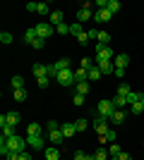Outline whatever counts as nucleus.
<instances>
[{
	"mask_svg": "<svg viewBox=\"0 0 144 160\" xmlns=\"http://www.w3.org/2000/svg\"><path fill=\"white\" fill-rule=\"evenodd\" d=\"M55 81H58L62 88H67V86H72V84H77V81H75V69H62V72H58Z\"/></svg>",
	"mask_w": 144,
	"mask_h": 160,
	"instance_id": "1",
	"label": "nucleus"
},
{
	"mask_svg": "<svg viewBox=\"0 0 144 160\" xmlns=\"http://www.w3.org/2000/svg\"><path fill=\"white\" fill-rule=\"evenodd\" d=\"M115 55H113V48L110 46H96V62H113Z\"/></svg>",
	"mask_w": 144,
	"mask_h": 160,
	"instance_id": "2",
	"label": "nucleus"
},
{
	"mask_svg": "<svg viewBox=\"0 0 144 160\" xmlns=\"http://www.w3.org/2000/svg\"><path fill=\"white\" fill-rule=\"evenodd\" d=\"M118 108L113 105V100H101L99 105H96V112H99V117H106V120H110V115L115 112Z\"/></svg>",
	"mask_w": 144,
	"mask_h": 160,
	"instance_id": "3",
	"label": "nucleus"
},
{
	"mask_svg": "<svg viewBox=\"0 0 144 160\" xmlns=\"http://www.w3.org/2000/svg\"><path fill=\"white\" fill-rule=\"evenodd\" d=\"M62 69H70V60L67 58H62V60L53 62V65L48 67V77H58V72H62Z\"/></svg>",
	"mask_w": 144,
	"mask_h": 160,
	"instance_id": "4",
	"label": "nucleus"
},
{
	"mask_svg": "<svg viewBox=\"0 0 144 160\" xmlns=\"http://www.w3.org/2000/svg\"><path fill=\"white\" fill-rule=\"evenodd\" d=\"M34 29H36V36H39V38H43V41L51 38V36L55 33V27H53V24H36Z\"/></svg>",
	"mask_w": 144,
	"mask_h": 160,
	"instance_id": "5",
	"label": "nucleus"
},
{
	"mask_svg": "<svg viewBox=\"0 0 144 160\" xmlns=\"http://www.w3.org/2000/svg\"><path fill=\"white\" fill-rule=\"evenodd\" d=\"M7 143H10V148H12V151H17V153H24V148H27V139H22V136H17V134H14V136H10V139H7Z\"/></svg>",
	"mask_w": 144,
	"mask_h": 160,
	"instance_id": "6",
	"label": "nucleus"
},
{
	"mask_svg": "<svg viewBox=\"0 0 144 160\" xmlns=\"http://www.w3.org/2000/svg\"><path fill=\"white\" fill-rule=\"evenodd\" d=\"M91 127L96 129V134H99V136H106V134H108V122H106V117H96L94 122H91Z\"/></svg>",
	"mask_w": 144,
	"mask_h": 160,
	"instance_id": "7",
	"label": "nucleus"
},
{
	"mask_svg": "<svg viewBox=\"0 0 144 160\" xmlns=\"http://www.w3.org/2000/svg\"><path fill=\"white\" fill-rule=\"evenodd\" d=\"M91 7H94V5H91V2H84V5H82V10L77 12V22H79V24L94 17V14H91Z\"/></svg>",
	"mask_w": 144,
	"mask_h": 160,
	"instance_id": "8",
	"label": "nucleus"
},
{
	"mask_svg": "<svg viewBox=\"0 0 144 160\" xmlns=\"http://www.w3.org/2000/svg\"><path fill=\"white\" fill-rule=\"evenodd\" d=\"M62 139H65V134H62V129H53V132H48V141L53 143V146H60Z\"/></svg>",
	"mask_w": 144,
	"mask_h": 160,
	"instance_id": "9",
	"label": "nucleus"
},
{
	"mask_svg": "<svg viewBox=\"0 0 144 160\" xmlns=\"http://www.w3.org/2000/svg\"><path fill=\"white\" fill-rule=\"evenodd\" d=\"M62 134H65V139H72L77 134V127H75V122H62Z\"/></svg>",
	"mask_w": 144,
	"mask_h": 160,
	"instance_id": "10",
	"label": "nucleus"
},
{
	"mask_svg": "<svg viewBox=\"0 0 144 160\" xmlns=\"http://www.w3.org/2000/svg\"><path fill=\"white\" fill-rule=\"evenodd\" d=\"M31 72H34L36 79H41V77H48V67H46V65H41V62H36V65L31 67Z\"/></svg>",
	"mask_w": 144,
	"mask_h": 160,
	"instance_id": "11",
	"label": "nucleus"
},
{
	"mask_svg": "<svg viewBox=\"0 0 144 160\" xmlns=\"http://www.w3.org/2000/svg\"><path fill=\"white\" fill-rule=\"evenodd\" d=\"M110 17H113V14H110L108 10H96L94 12V22H99V24H101V22H108Z\"/></svg>",
	"mask_w": 144,
	"mask_h": 160,
	"instance_id": "12",
	"label": "nucleus"
},
{
	"mask_svg": "<svg viewBox=\"0 0 144 160\" xmlns=\"http://www.w3.org/2000/svg\"><path fill=\"white\" fill-rule=\"evenodd\" d=\"M27 143L31 148H39V151H43V136H27Z\"/></svg>",
	"mask_w": 144,
	"mask_h": 160,
	"instance_id": "13",
	"label": "nucleus"
},
{
	"mask_svg": "<svg viewBox=\"0 0 144 160\" xmlns=\"http://www.w3.org/2000/svg\"><path fill=\"white\" fill-rule=\"evenodd\" d=\"M96 67L101 69V74H113L115 72V65H113V62H96Z\"/></svg>",
	"mask_w": 144,
	"mask_h": 160,
	"instance_id": "14",
	"label": "nucleus"
},
{
	"mask_svg": "<svg viewBox=\"0 0 144 160\" xmlns=\"http://www.w3.org/2000/svg\"><path fill=\"white\" fill-rule=\"evenodd\" d=\"M5 122H7V124H12V127H17V124L22 122V115L19 112H7L5 115Z\"/></svg>",
	"mask_w": 144,
	"mask_h": 160,
	"instance_id": "15",
	"label": "nucleus"
},
{
	"mask_svg": "<svg viewBox=\"0 0 144 160\" xmlns=\"http://www.w3.org/2000/svg\"><path fill=\"white\" fill-rule=\"evenodd\" d=\"M27 136H41V124H39V122H31L27 127Z\"/></svg>",
	"mask_w": 144,
	"mask_h": 160,
	"instance_id": "16",
	"label": "nucleus"
},
{
	"mask_svg": "<svg viewBox=\"0 0 144 160\" xmlns=\"http://www.w3.org/2000/svg\"><path fill=\"white\" fill-rule=\"evenodd\" d=\"M127 62H130V55H115V60H113V65L115 67H120V69H125V65H127Z\"/></svg>",
	"mask_w": 144,
	"mask_h": 160,
	"instance_id": "17",
	"label": "nucleus"
},
{
	"mask_svg": "<svg viewBox=\"0 0 144 160\" xmlns=\"http://www.w3.org/2000/svg\"><path fill=\"white\" fill-rule=\"evenodd\" d=\"M43 153H46V160H60V151H58V146H53V148H46Z\"/></svg>",
	"mask_w": 144,
	"mask_h": 160,
	"instance_id": "18",
	"label": "nucleus"
},
{
	"mask_svg": "<svg viewBox=\"0 0 144 160\" xmlns=\"http://www.w3.org/2000/svg\"><path fill=\"white\" fill-rule=\"evenodd\" d=\"M51 24H53V27H60L62 24V12L60 10H53V12H51Z\"/></svg>",
	"mask_w": 144,
	"mask_h": 160,
	"instance_id": "19",
	"label": "nucleus"
},
{
	"mask_svg": "<svg viewBox=\"0 0 144 160\" xmlns=\"http://www.w3.org/2000/svg\"><path fill=\"white\" fill-rule=\"evenodd\" d=\"M75 81H77V84H79V81H89V72H87V69H82V67H79V69H75Z\"/></svg>",
	"mask_w": 144,
	"mask_h": 160,
	"instance_id": "20",
	"label": "nucleus"
},
{
	"mask_svg": "<svg viewBox=\"0 0 144 160\" xmlns=\"http://www.w3.org/2000/svg\"><path fill=\"white\" fill-rule=\"evenodd\" d=\"M96 43H99V46H108V43H110V33H108V31H99Z\"/></svg>",
	"mask_w": 144,
	"mask_h": 160,
	"instance_id": "21",
	"label": "nucleus"
},
{
	"mask_svg": "<svg viewBox=\"0 0 144 160\" xmlns=\"http://www.w3.org/2000/svg\"><path fill=\"white\" fill-rule=\"evenodd\" d=\"M110 122H113V124H123L125 122V112L123 110H115V112L110 115Z\"/></svg>",
	"mask_w": 144,
	"mask_h": 160,
	"instance_id": "22",
	"label": "nucleus"
},
{
	"mask_svg": "<svg viewBox=\"0 0 144 160\" xmlns=\"http://www.w3.org/2000/svg\"><path fill=\"white\" fill-rule=\"evenodd\" d=\"M39 38V36H36V29L31 27V29H27V31H24V41H27L29 46H31V43H34V41Z\"/></svg>",
	"mask_w": 144,
	"mask_h": 160,
	"instance_id": "23",
	"label": "nucleus"
},
{
	"mask_svg": "<svg viewBox=\"0 0 144 160\" xmlns=\"http://www.w3.org/2000/svg\"><path fill=\"white\" fill-rule=\"evenodd\" d=\"M70 33H72V36H75V38H79V36H82V24H79V22H75V24H70Z\"/></svg>",
	"mask_w": 144,
	"mask_h": 160,
	"instance_id": "24",
	"label": "nucleus"
},
{
	"mask_svg": "<svg viewBox=\"0 0 144 160\" xmlns=\"http://www.w3.org/2000/svg\"><path fill=\"white\" fill-rule=\"evenodd\" d=\"M10 86H12V91H19V88H24V79H22V77H12Z\"/></svg>",
	"mask_w": 144,
	"mask_h": 160,
	"instance_id": "25",
	"label": "nucleus"
},
{
	"mask_svg": "<svg viewBox=\"0 0 144 160\" xmlns=\"http://www.w3.org/2000/svg\"><path fill=\"white\" fill-rule=\"evenodd\" d=\"M113 105H115L118 110H123V108L127 105V98H125V96H118V93H115V98H113Z\"/></svg>",
	"mask_w": 144,
	"mask_h": 160,
	"instance_id": "26",
	"label": "nucleus"
},
{
	"mask_svg": "<svg viewBox=\"0 0 144 160\" xmlns=\"http://www.w3.org/2000/svg\"><path fill=\"white\" fill-rule=\"evenodd\" d=\"M75 88H77V93L87 96L89 93V81H79V84H75Z\"/></svg>",
	"mask_w": 144,
	"mask_h": 160,
	"instance_id": "27",
	"label": "nucleus"
},
{
	"mask_svg": "<svg viewBox=\"0 0 144 160\" xmlns=\"http://www.w3.org/2000/svg\"><path fill=\"white\" fill-rule=\"evenodd\" d=\"M99 79H101V69L94 65V67L89 69V81H99Z\"/></svg>",
	"mask_w": 144,
	"mask_h": 160,
	"instance_id": "28",
	"label": "nucleus"
},
{
	"mask_svg": "<svg viewBox=\"0 0 144 160\" xmlns=\"http://www.w3.org/2000/svg\"><path fill=\"white\" fill-rule=\"evenodd\" d=\"M132 112L135 115H139V112H144V96H139V100L132 105Z\"/></svg>",
	"mask_w": 144,
	"mask_h": 160,
	"instance_id": "29",
	"label": "nucleus"
},
{
	"mask_svg": "<svg viewBox=\"0 0 144 160\" xmlns=\"http://www.w3.org/2000/svg\"><path fill=\"white\" fill-rule=\"evenodd\" d=\"M110 14H115V12H120V2L118 0H108V7H106Z\"/></svg>",
	"mask_w": 144,
	"mask_h": 160,
	"instance_id": "30",
	"label": "nucleus"
},
{
	"mask_svg": "<svg viewBox=\"0 0 144 160\" xmlns=\"http://www.w3.org/2000/svg\"><path fill=\"white\" fill-rule=\"evenodd\" d=\"M10 151H12V148H10V143H7V139H5V136H3V139H0V153H3V155H7V153H10Z\"/></svg>",
	"mask_w": 144,
	"mask_h": 160,
	"instance_id": "31",
	"label": "nucleus"
},
{
	"mask_svg": "<svg viewBox=\"0 0 144 160\" xmlns=\"http://www.w3.org/2000/svg\"><path fill=\"white\" fill-rule=\"evenodd\" d=\"M94 155H96V160H108V158H110V153L106 151V148H99Z\"/></svg>",
	"mask_w": 144,
	"mask_h": 160,
	"instance_id": "32",
	"label": "nucleus"
},
{
	"mask_svg": "<svg viewBox=\"0 0 144 160\" xmlns=\"http://www.w3.org/2000/svg\"><path fill=\"white\" fill-rule=\"evenodd\" d=\"M130 93H132V91H130V86H127V84H120V86H118V96H125V98H127Z\"/></svg>",
	"mask_w": 144,
	"mask_h": 160,
	"instance_id": "33",
	"label": "nucleus"
},
{
	"mask_svg": "<svg viewBox=\"0 0 144 160\" xmlns=\"http://www.w3.org/2000/svg\"><path fill=\"white\" fill-rule=\"evenodd\" d=\"M14 100H17V103H22V100H27V91H24V88H19V91H14Z\"/></svg>",
	"mask_w": 144,
	"mask_h": 160,
	"instance_id": "34",
	"label": "nucleus"
},
{
	"mask_svg": "<svg viewBox=\"0 0 144 160\" xmlns=\"http://www.w3.org/2000/svg\"><path fill=\"white\" fill-rule=\"evenodd\" d=\"M75 127H77V132H84L89 127V120H75Z\"/></svg>",
	"mask_w": 144,
	"mask_h": 160,
	"instance_id": "35",
	"label": "nucleus"
},
{
	"mask_svg": "<svg viewBox=\"0 0 144 160\" xmlns=\"http://www.w3.org/2000/svg\"><path fill=\"white\" fill-rule=\"evenodd\" d=\"M53 10L48 7V2H39V14H51Z\"/></svg>",
	"mask_w": 144,
	"mask_h": 160,
	"instance_id": "36",
	"label": "nucleus"
},
{
	"mask_svg": "<svg viewBox=\"0 0 144 160\" xmlns=\"http://www.w3.org/2000/svg\"><path fill=\"white\" fill-rule=\"evenodd\" d=\"M55 33H62V36H65V33H70V27L65 24V22H62L60 27H55Z\"/></svg>",
	"mask_w": 144,
	"mask_h": 160,
	"instance_id": "37",
	"label": "nucleus"
},
{
	"mask_svg": "<svg viewBox=\"0 0 144 160\" xmlns=\"http://www.w3.org/2000/svg\"><path fill=\"white\" fill-rule=\"evenodd\" d=\"M108 153H110V155H120V153H123V151H120V146H118V143H110Z\"/></svg>",
	"mask_w": 144,
	"mask_h": 160,
	"instance_id": "38",
	"label": "nucleus"
},
{
	"mask_svg": "<svg viewBox=\"0 0 144 160\" xmlns=\"http://www.w3.org/2000/svg\"><path fill=\"white\" fill-rule=\"evenodd\" d=\"M0 41H3V43H12V33L3 31V33H0Z\"/></svg>",
	"mask_w": 144,
	"mask_h": 160,
	"instance_id": "39",
	"label": "nucleus"
},
{
	"mask_svg": "<svg viewBox=\"0 0 144 160\" xmlns=\"http://www.w3.org/2000/svg\"><path fill=\"white\" fill-rule=\"evenodd\" d=\"M46 129H48V132H53V129H60V124H58L55 120H51V122H46Z\"/></svg>",
	"mask_w": 144,
	"mask_h": 160,
	"instance_id": "40",
	"label": "nucleus"
},
{
	"mask_svg": "<svg viewBox=\"0 0 144 160\" xmlns=\"http://www.w3.org/2000/svg\"><path fill=\"white\" fill-rule=\"evenodd\" d=\"M72 103H75V105H82V103H84V96L82 93H75V96H72Z\"/></svg>",
	"mask_w": 144,
	"mask_h": 160,
	"instance_id": "41",
	"label": "nucleus"
},
{
	"mask_svg": "<svg viewBox=\"0 0 144 160\" xmlns=\"http://www.w3.org/2000/svg\"><path fill=\"white\" fill-rule=\"evenodd\" d=\"M87 36H89V41H96V38H99V29H89Z\"/></svg>",
	"mask_w": 144,
	"mask_h": 160,
	"instance_id": "42",
	"label": "nucleus"
},
{
	"mask_svg": "<svg viewBox=\"0 0 144 160\" xmlns=\"http://www.w3.org/2000/svg\"><path fill=\"white\" fill-rule=\"evenodd\" d=\"M91 67H94V62H91V60H87V58H84V60H82V69H87V72H89Z\"/></svg>",
	"mask_w": 144,
	"mask_h": 160,
	"instance_id": "43",
	"label": "nucleus"
},
{
	"mask_svg": "<svg viewBox=\"0 0 144 160\" xmlns=\"http://www.w3.org/2000/svg\"><path fill=\"white\" fill-rule=\"evenodd\" d=\"M137 100H139V93H130V96H127V103H130V105H135Z\"/></svg>",
	"mask_w": 144,
	"mask_h": 160,
	"instance_id": "44",
	"label": "nucleus"
},
{
	"mask_svg": "<svg viewBox=\"0 0 144 160\" xmlns=\"http://www.w3.org/2000/svg\"><path fill=\"white\" fill-rule=\"evenodd\" d=\"M36 84H39V88H46V86H48V77H41V79H36Z\"/></svg>",
	"mask_w": 144,
	"mask_h": 160,
	"instance_id": "45",
	"label": "nucleus"
},
{
	"mask_svg": "<svg viewBox=\"0 0 144 160\" xmlns=\"http://www.w3.org/2000/svg\"><path fill=\"white\" fill-rule=\"evenodd\" d=\"M19 155H22V153H17V151H10L5 158H7V160H19Z\"/></svg>",
	"mask_w": 144,
	"mask_h": 160,
	"instance_id": "46",
	"label": "nucleus"
},
{
	"mask_svg": "<svg viewBox=\"0 0 144 160\" xmlns=\"http://www.w3.org/2000/svg\"><path fill=\"white\" fill-rule=\"evenodd\" d=\"M27 10L29 12H39V2H27Z\"/></svg>",
	"mask_w": 144,
	"mask_h": 160,
	"instance_id": "47",
	"label": "nucleus"
},
{
	"mask_svg": "<svg viewBox=\"0 0 144 160\" xmlns=\"http://www.w3.org/2000/svg\"><path fill=\"white\" fill-rule=\"evenodd\" d=\"M106 141H108V143H110V141H115V132H113V129H108V134H106Z\"/></svg>",
	"mask_w": 144,
	"mask_h": 160,
	"instance_id": "48",
	"label": "nucleus"
},
{
	"mask_svg": "<svg viewBox=\"0 0 144 160\" xmlns=\"http://www.w3.org/2000/svg\"><path fill=\"white\" fill-rule=\"evenodd\" d=\"M113 74H115L118 79H123V77H125V69H120V67H115V72H113Z\"/></svg>",
	"mask_w": 144,
	"mask_h": 160,
	"instance_id": "49",
	"label": "nucleus"
},
{
	"mask_svg": "<svg viewBox=\"0 0 144 160\" xmlns=\"http://www.w3.org/2000/svg\"><path fill=\"white\" fill-rule=\"evenodd\" d=\"M31 48H43V38H36L34 43H31Z\"/></svg>",
	"mask_w": 144,
	"mask_h": 160,
	"instance_id": "50",
	"label": "nucleus"
},
{
	"mask_svg": "<svg viewBox=\"0 0 144 160\" xmlns=\"http://www.w3.org/2000/svg\"><path fill=\"white\" fill-rule=\"evenodd\" d=\"M118 158H120V160H132V155H130V153H125V151H123V153L118 155Z\"/></svg>",
	"mask_w": 144,
	"mask_h": 160,
	"instance_id": "51",
	"label": "nucleus"
},
{
	"mask_svg": "<svg viewBox=\"0 0 144 160\" xmlns=\"http://www.w3.org/2000/svg\"><path fill=\"white\" fill-rule=\"evenodd\" d=\"M19 160H34V158H31L29 153H22V155H19Z\"/></svg>",
	"mask_w": 144,
	"mask_h": 160,
	"instance_id": "52",
	"label": "nucleus"
},
{
	"mask_svg": "<svg viewBox=\"0 0 144 160\" xmlns=\"http://www.w3.org/2000/svg\"><path fill=\"white\" fill-rule=\"evenodd\" d=\"M82 160H96V155H87V153H84V155H82Z\"/></svg>",
	"mask_w": 144,
	"mask_h": 160,
	"instance_id": "53",
	"label": "nucleus"
}]
</instances>
